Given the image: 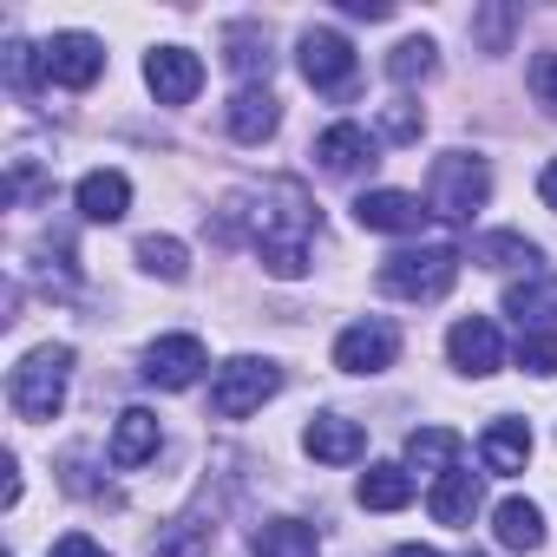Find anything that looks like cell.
<instances>
[{"label": "cell", "instance_id": "8fae6325", "mask_svg": "<svg viewBox=\"0 0 557 557\" xmlns=\"http://www.w3.org/2000/svg\"><path fill=\"white\" fill-rule=\"evenodd\" d=\"M433 210H420L413 190H361L355 197V223L361 230H381V236H413Z\"/></svg>", "mask_w": 557, "mask_h": 557}, {"label": "cell", "instance_id": "f1b7e54d", "mask_svg": "<svg viewBox=\"0 0 557 557\" xmlns=\"http://www.w3.org/2000/svg\"><path fill=\"white\" fill-rule=\"evenodd\" d=\"M505 315H518V322H550L557 315V283H518V289H505Z\"/></svg>", "mask_w": 557, "mask_h": 557}, {"label": "cell", "instance_id": "e575fe53", "mask_svg": "<svg viewBox=\"0 0 557 557\" xmlns=\"http://www.w3.org/2000/svg\"><path fill=\"white\" fill-rule=\"evenodd\" d=\"M342 14H355V21H394L387 0H342Z\"/></svg>", "mask_w": 557, "mask_h": 557}, {"label": "cell", "instance_id": "e0dca14e", "mask_svg": "<svg viewBox=\"0 0 557 557\" xmlns=\"http://www.w3.org/2000/svg\"><path fill=\"white\" fill-rule=\"evenodd\" d=\"M426 511L440 518V524H453V531H466L472 524V511H479V472H440L433 479V492H426Z\"/></svg>", "mask_w": 557, "mask_h": 557}, {"label": "cell", "instance_id": "836d02e7", "mask_svg": "<svg viewBox=\"0 0 557 557\" xmlns=\"http://www.w3.org/2000/svg\"><path fill=\"white\" fill-rule=\"evenodd\" d=\"M53 557H112V550H106V544H92L86 531H66V537L53 544Z\"/></svg>", "mask_w": 557, "mask_h": 557}, {"label": "cell", "instance_id": "f546056e", "mask_svg": "<svg viewBox=\"0 0 557 557\" xmlns=\"http://www.w3.org/2000/svg\"><path fill=\"white\" fill-rule=\"evenodd\" d=\"M518 368L537 374V381H550V374H557V329H524V342H518Z\"/></svg>", "mask_w": 557, "mask_h": 557}, {"label": "cell", "instance_id": "8992f818", "mask_svg": "<svg viewBox=\"0 0 557 557\" xmlns=\"http://www.w3.org/2000/svg\"><path fill=\"white\" fill-rule=\"evenodd\" d=\"M296 60H302V79L315 86V92H329V99H348L355 92V47L335 34V27H309L302 34V47H296Z\"/></svg>", "mask_w": 557, "mask_h": 557}, {"label": "cell", "instance_id": "30bf717a", "mask_svg": "<svg viewBox=\"0 0 557 557\" xmlns=\"http://www.w3.org/2000/svg\"><path fill=\"white\" fill-rule=\"evenodd\" d=\"M197 374H203V342L197 335H158L145 348V381L151 387L184 394V387H197Z\"/></svg>", "mask_w": 557, "mask_h": 557}, {"label": "cell", "instance_id": "3957f363", "mask_svg": "<svg viewBox=\"0 0 557 557\" xmlns=\"http://www.w3.org/2000/svg\"><path fill=\"white\" fill-rule=\"evenodd\" d=\"M459 283V249L453 243H420V249H394L381 262V289L400 302H440Z\"/></svg>", "mask_w": 557, "mask_h": 557}, {"label": "cell", "instance_id": "7402d4cb", "mask_svg": "<svg viewBox=\"0 0 557 557\" xmlns=\"http://www.w3.org/2000/svg\"><path fill=\"white\" fill-rule=\"evenodd\" d=\"M256 557H315V524H302V518L256 524Z\"/></svg>", "mask_w": 557, "mask_h": 557}, {"label": "cell", "instance_id": "d6a6232c", "mask_svg": "<svg viewBox=\"0 0 557 557\" xmlns=\"http://www.w3.org/2000/svg\"><path fill=\"white\" fill-rule=\"evenodd\" d=\"M531 99L557 119V53H537L531 60Z\"/></svg>", "mask_w": 557, "mask_h": 557}, {"label": "cell", "instance_id": "277c9868", "mask_svg": "<svg viewBox=\"0 0 557 557\" xmlns=\"http://www.w3.org/2000/svg\"><path fill=\"white\" fill-rule=\"evenodd\" d=\"M485 197H492V171H485V158H472V151H446V158H433V177H426V210H433V216L466 223L472 210H485Z\"/></svg>", "mask_w": 557, "mask_h": 557}, {"label": "cell", "instance_id": "83f0119b", "mask_svg": "<svg viewBox=\"0 0 557 557\" xmlns=\"http://www.w3.org/2000/svg\"><path fill=\"white\" fill-rule=\"evenodd\" d=\"M138 262L151 275H164V283H184V275H190V249L177 236H138Z\"/></svg>", "mask_w": 557, "mask_h": 557}, {"label": "cell", "instance_id": "9a60e30c", "mask_svg": "<svg viewBox=\"0 0 557 557\" xmlns=\"http://www.w3.org/2000/svg\"><path fill=\"white\" fill-rule=\"evenodd\" d=\"M275 125H283V106H275L269 86H243L230 99V138L236 145H262V138H275Z\"/></svg>", "mask_w": 557, "mask_h": 557}, {"label": "cell", "instance_id": "5b68a950", "mask_svg": "<svg viewBox=\"0 0 557 557\" xmlns=\"http://www.w3.org/2000/svg\"><path fill=\"white\" fill-rule=\"evenodd\" d=\"M275 387H283V368L275 361H256V355H236V361H223L216 368V387H210V413L216 420H243V413H256Z\"/></svg>", "mask_w": 557, "mask_h": 557}, {"label": "cell", "instance_id": "9c48e42d", "mask_svg": "<svg viewBox=\"0 0 557 557\" xmlns=\"http://www.w3.org/2000/svg\"><path fill=\"white\" fill-rule=\"evenodd\" d=\"M145 86L158 106H190L197 86H203V60L190 47H151L145 53Z\"/></svg>", "mask_w": 557, "mask_h": 557}, {"label": "cell", "instance_id": "4316f807", "mask_svg": "<svg viewBox=\"0 0 557 557\" xmlns=\"http://www.w3.org/2000/svg\"><path fill=\"white\" fill-rule=\"evenodd\" d=\"M433 66H440V47H433L426 34H413V40H400V47L387 53V79H394V86H413V79H426Z\"/></svg>", "mask_w": 557, "mask_h": 557}, {"label": "cell", "instance_id": "8d00e7d4", "mask_svg": "<svg viewBox=\"0 0 557 557\" xmlns=\"http://www.w3.org/2000/svg\"><path fill=\"white\" fill-rule=\"evenodd\" d=\"M387 557H440V550H426V544H400V550H387Z\"/></svg>", "mask_w": 557, "mask_h": 557}, {"label": "cell", "instance_id": "cb8c5ba5", "mask_svg": "<svg viewBox=\"0 0 557 557\" xmlns=\"http://www.w3.org/2000/svg\"><path fill=\"white\" fill-rule=\"evenodd\" d=\"M407 466H420V472H453V466H459V433H453V426H420V433H407Z\"/></svg>", "mask_w": 557, "mask_h": 557}, {"label": "cell", "instance_id": "6da1fadb", "mask_svg": "<svg viewBox=\"0 0 557 557\" xmlns=\"http://www.w3.org/2000/svg\"><path fill=\"white\" fill-rule=\"evenodd\" d=\"M223 236H249L262 269L296 283L309 275V230H315V203L296 190V184H269V190H236L216 216Z\"/></svg>", "mask_w": 557, "mask_h": 557}, {"label": "cell", "instance_id": "7c38bea8", "mask_svg": "<svg viewBox=\"0 0 557 557\" xmlns=\"http://www.w3.org/2000/svg\"><path fill=\"white\" fill-rule=\"evenodd\" d=\"M446 355H453V368H459V374H498V361H505V348H498V329H492L485 315H466V322H453V335H446Z\"/></svg>", "mask_w": 557, "mask_h": 557}, {"label": "cell", "instance_id": "5bb4252c", "mask_svg": "<svg viewBox=\"0 0 557 557\" xmlns=\"http://www.w3.org/2000/svg\"><path fill=\"white\" fill-rule=\"evenodd\" d=\"M210 544H216V505L203 498V505H190L184 518H171V524L158 531L151 557H210Z\"/></svg>", "mask_w": 557, "mask_h": 557}, {"label": "cell", "instance_id": "7a4b0ae2", "mask_svg": "<svg viewBox=\"0 0 557 557\" xmlns=\"http://www.w3.org/2000/svg\"><path fill=\"white\" fill-rule=\"evenodd\" d=\"M66 381H73V348H66V342H47V348H34V355L14 368L8 400H14V413H21L27 426H47V420H60V407H66Z\"/></svg>", "mask_w": 557, "mask_h": 557}, {"label": "cell", "instance_id": "52a82bcc", "mask_svg": "<svg viewBox=\"0 0 557 557\" xmlns=\"http://www.w3.org/2000/svg\"><path fill=\"white\" fill-rule=\"evenodd\" d=\"M99 73H106V47H99L92 34H53V40L40 47V79H47V86L86 92Z\"/></svg>", "mask_w": 557, "mask_h": 557}, {"label": "cell", "instance_id": "2e32d148", "mask_svg": "<svg viewBox=\"0 0 557 557\" xmlns=\"http://www.w3.org/2000/svg\"><path fill=\"white\" fill-rule=\"evenodd\" d=\"M73 197H79V216H86V223H119V216L132 210V184H125V171H86Z\"/></svg>", "mask_w": 557, "mask_h": 557}, {"label": "cell", "instance_id": "d6986e66", "mask_svg": "<svg viewBox=\"0 0 557 557\" xmlns=\"http://www.w3.org/2000/svg\"><path fill=\"white\" fill-rule=\"evenodd\" d=\"M158 440H164V433H158V413L125 407V413H119V426H112V446H106V453H112V466H125V472H132V466H145V459L158 453Z\"/></svg>", "mask_w": 557, "mask_h": 557}, {"label": "cell", "instance_id": "4dcf8cb0", "mask_svg": "<svg viewBox=\"0 0 557 557\" xmlns=\"http://www.w3.org/2000/svg\"><path fill=\"white\" fill-rule=\"evenodd\" d=\"M511 27H518L511 8H479V14H472V34L485 40V53H505V47H511Z\"/></svg>", "mask_w": 557, "mask_h": 557}, {"label": "cell", "instance_id": "1f68e13d", "mask_svg": "<svg viewBox=\"0 0 557 557\" xmlns=\"http://www.w3.org/2000/svg\"><path fill=\"white\" fill-rule=\"evenodd\" d=\"M381 132H387V138H394V145H413V138H420V132H426V112H420V106H413V99H394V106H387V112H381Z\"/></svg>", "mask_w": 557, "mask_h": 557}, {"label": "cell", "instance_id": "d4e9b609", "mask_svg": "<svg viewBox=\"0 0 557 557\" xmlns=\"http://www.w3.org/2000/svg\"><path fill=\"white\" fill-rule=\"evenodd\" d=\"M413 498V472L407 466H368L361 472V505L368 511H400Z\"/></svg>", "mask_w": 557, "mask_h": 557}, {"label": "cell", "instance_id": "ba28073f", "mask_svg": "<svg viewBox=\"0 0 557 557\" xmlns=\"http://www.w3.org/2000/svg\"><path fill=\"white\" fill-rule=\"evenodd\" d=\"M394 361H400V329L394 322H355L335 342V368L342 374H387Z\"/></svg>", "mask_w": 557, "mask_h": 557}, {"label": "cell", "instance_id": "484cf974", "mask_svg": "<svg viewBox=\"0 0 557 557\" xmlns=\"http://www.w3.org/2000/svg\"><path fill=\"white\" fill-rule=\"evenodd\" d=\"M498 544L505 550H537L544 544V518H537L531 498H505L498 505Z\"/></svg>", "mask_w": 557, "mask_h": 557}, {"label": "cell", "instance_id": "ac0fdd59", "mask_svg": "<svg viewBox=\"0 0 557 557\" xmlns=\"http://www.w3.org/2000/svg\"><path fill=\"white\" fill-rule=\"evenodd\" d=\"M315 158H322V171H335V177H355L361 164H374V138L361 132V125H329L322 138H315Z\"/></svg>", "mask_w": 557, "mask_h": 557}, {"label": "cell", "instance_id": "ffe728a7", "mask_svg": "<svg viewBox=\"0 0 557 557\" xmlns=\"http://www.w3.org/2000/svg\"><path fill=\"white\" fill-rule=\"evenodd\" d=\"M479 459H485V472H524V459H531V426H524V420H492L485 440H479Z\"/></svg>", "mask_w": 557, "mask_h": 557}, {"label": "cell", "instance_id": "603a6c76", "mask_svg": "<svg viewBox=\"0 0 557 557\" xmlns=\"http://www.w3.org/2000/svg\"><path fill=\"white\" fill-rule=\"evenodd\" d=\"M472 262H485V269H537V243H524L518 230H492V236H479L472 243Z\"/></svg>", "mask_w": 557, "mask_h": 557}, {"label": "cell", "instance_id": "d590c367", "mask_svg": "<svg viewBox=\"0 0 557 557\" xmlns=\"http://www.w3.org/2000/svg\"><path fill=\"white\" fill-rule=\"evenodd\" d=\"M537 190H544V203H550V210H557V158H550V164H544V177H537Z\"/></svg>", "mask_w": 557, "mask_h": 557}, {"label": "cell", "instance_id": "4fadbf2b", "mask_svg": "<svg viewBox=\"0 0 557 557\" xmlns=\"http://www.w3.org/2000/svg\"><path fill=\"white\" fill-rule=\"evenodd\" d=\"M302 446H309L322 466H355V459L368 453V433H361V420H342V413H315V420L302 426Z\"/></svg>", "mask_w": 557, "mask_h": 557}, {"label": "cell", "instance_id": "44dd1931", "mask_svg": "<svg viewBox=\"0 0 557 557\" xmlns=\"http://www.w3.org/2000/svg\"><path fill=\"white\" fill-rule=\"evenodd\" d=\"M223 47H230L223 60H230V73H236V79H249V86H256V79H269V34H262L256 21L223 27Z\"/></svg>", "mask_w": 557, "mask_h": 557}]
</instances>
